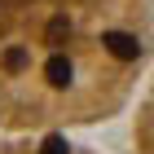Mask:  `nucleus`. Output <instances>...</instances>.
<instances>
[{
  "label": "nucleus",
  "mask_w": 154,
  "mask_h": 154,
  "mask_svg": "<svg viewBox=\"0 0 154 154\" xmlns=\"http://www.w3.org/2000/svg\"><path fill=\"white\" fill-rule=\"evenodd\" d=\"M154 66V0H0V132L97 128Z\"/></svg>",
  "instance_id": "1"
},
{
  "label": "nucleus",
  "mask_w": 154,
  "mask_h": 154,
  "mask_svg": "<svg viewBox=\"0 0 154 154\" xmlns=\"http://www.w3.org/2000/svg\"><path fill=\"white\" fill-rule=\"evenodd\" d=\"M0 154H101L66 132H0Z\"/></svg>",
  "instance_id": "2"
},
{
  "label": "nucleus",
  "mask_w": 154,
  "mask_h": 154,
  "mask_svg": "<svg viewBox=\"0 0 154 154\" xmlns=\"http://www.w3.org/2000/svg\"><path fill=\"white\" fill-rule=\"evenodd\" d=\"M132 150L154 154V66L145 75L141 93H137V115H132Z\"/></svg>",
  "instance_id": "3"
}]
</instances>
